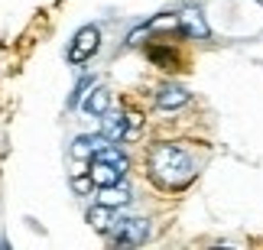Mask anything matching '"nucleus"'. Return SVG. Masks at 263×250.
I'll return each instance as SVG.
<instances>
[{
    "mask_svg": "<svg viewBox=\"0 0 263 250\" xmlns=\"http://www.w3.org/2000/svg\"><path fill=\"white\" fill-rule=\"evenodd\" d=\"M189 101H192V94L182 85H163L156 91V104L163 107V111H179V107H185Z\"/></svg>",
    "mask_w": 263,
    "mask_h": 250,
    "instance_id": "8",
    "label": "nucleus"
},
{
    "mask_svg": "<svg viewBox=\"0 0 263 250\" xmlns=\"http://www.w3.org/2000/svg\"><path fill=\"white\" fill-rule=\"evenodd\" d=\"M98 46H101V29L98 26H82L75 33L72 46H68V62H72V65L88 62V59L98 52Z\"/></svg>",
    "mask_w": 263,
    "mask_h": 250,
    "instance_id": "5",
    "label": "nucleus"
},
{
    "mask_svg": "<svg viewBox=\"0 0 263 250\" xmlns=\"http://www.w3.org/2000/svg\"><path fill=\"white\" fill-rule=\"evenodd\" d=\"M140 117L137 114H104V121H101V133H104L110 143H130V140L140 137Z\"/></svg>",
    "mask_w": 263,
    "mask_h": 250,
    "instance_id": "4",
    "label": "nucleus"
},
{
    "mask_svg": "<svg viewBox=\"0 0 263 250\" xmlns=\"http://www.w3.org/2000/svg\"><path fill=\"white\" fill-rule=\"evenodd\" d=\"M179 33L182 36H189V39H208L211 36V29L205 23V16H201V10H182L179 13Z\"/></svg>",
    "mask_w": 263,
    "mask_h": 250,
    "instance_id": "6",
    "label": "nucleus"
},
{
    "mask_svg": "<svg viewBox=\"0 0 263 250\" xmlns=\"http://www.w3.org/2000/svg\"><path fill=\"white\" fill-rule=\"evenodd\" d=\"M104 237L117 247H137L149 237V221L146 218H117V224Z\"/></svg>",
    "mask_w": 263,
    "mask_h": 250,
    "instance_id": "3",
    "label": "nucleus"
},
{
    "mask_svg": "<svg viewBox=\"0 0 263 250\" xmlns=\"http://www.w3.org/2000/svg\"><path fill=\"white\" fill-rule=\"evenodd\" d=\"M82 107L88 114H101V117H104L110 111V91H107V88H91V94H85Z\"/></svg>",
    "mask_w": 263,
    "mask_h": 250,
    "instance_id": "11",
    "label": "nucleus"
},
{
    "mask_svg": "<svg viewBox=\"0 0 263 250\" xmlns=\"http://www.w3.org/2000/svg\"><path fill=\"white\" fill-rule=\"evenodd\" d=\"M134 202V192L124 185V182H114V185H98V205H107V208H127Z\"/></svg>",
    "mask_w": 263,
    "mask_h": 250,
    "instance_id": "7",
    "label": "nucleus"
},
{
    "mask_svg": "<svg viewBox=\"0 0 263 250\" xmlns=\"http://www.w3.org/2000/svg\"><path fill=\"white\" fill-rule=\"evenodd\" d=\"M91 85H95V75H85V78H78V85H75V91L72 98H68V107H78L85 101V94L91 91Z\"/></svg>",
    "mask_w": 263,
    "mask_h": 250,
    "instance_id": "12",
    "label": "nucleus"
},
{
    "mask_svg": "<svg viewBox=\"0 0 263 250\" xmlns=\"http://www.w3.org/2000/svg\"><path fill=\"white\" fill-rule=\"evenodd\" d=\"M149 172L163 188H182L195 179V163H192L189 149L179 143H159L149 153Z\"/></svg>",
    "mask_w": 263,
    "mask_h": 250,
    "instance_id": "1",
    "label": "nucleus"
},
{
    "mask_svg": "<svg viewBox=\"0 0 263 250\" xmlns=\"http://www.w3.org/2000/svg\"><path fill=\"white\" fill-rule=\"evenodd\" d=\"M117 208H107V205H95L88 211V221H91V227H95V231H101V234H107L110 227L117 224Z\"/></svg>",
    "mask_w": 263,
    "mask_h": 250,
    "instance_id": "9",
    "label": "nucleus"
},
{
    "mask_svg": "<svg viewBox=\"0 0 263 250\" xmlns=\"http://www.w3.org/2000/svg\"><path fill=\"white\" fill-rule=\"evenodd\" d=\"M127 169H130L127 153H124V149H117V146H110V143H104L95 156L88 159V176L95 179V185H114V182H124Z\"/></svg>",
    "mask_w": 263,
    "mask_h": 250,
    "instance_id": "2",
    "label": "nucleus"
},
{
    "mask_svg": "<svg viewBox=\"0 0 263 250\" xmlns=\"http://www.w3.org/2000/svg\"><path fill=\"white\" fill-rule=\"evenodd\" d=\"M104 143H110L104 133H101V137H78L75 143H72V159H91Z\"/></svg>",
    "mask_w": 263,
    "mask_h": 250,
    "instance_id": "10",
    "label": "nucleus"
},
{
    "mask_svg": "<svg viewBox=\"0 0 263 250\" xmlns=\"http://www.w3.org/2000/svg\"><path fill=\"white\" fill-rule=\"evenodd\" d=\"M91 185H95V179H91V176H85V179H72V188H75V192L78 195H85V192H91Z\"/></svg>",
    "mask_w": 263,
    "mask_h": 250,
    "instance_id": "13",
    "label": "nucleus"
}]
</instances>
